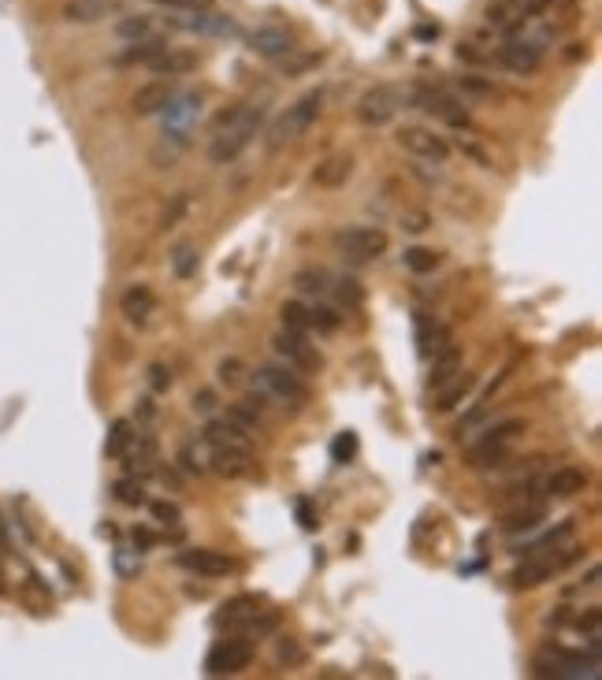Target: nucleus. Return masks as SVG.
Here are the masks:
<instances>
[{
	"mask_svg": "<svg viewBox=\"0 0 602 680\" xmlns=\"http://www.w3.org/2000/svg\"><path fill=\"white\" fill-rule=\"evenodd\" d=\"M350 175H354V157H350V153H335V157H328L324 164H316L313 183L324 186V190H339V186H346Z\"/></svg>",
	"mask_w": 602,
	"mask_h": 680,
	"instance_id": "19",
	"label": "nucleus"
},
{
	"mask_svg": "<svg viewBox=\"0 0 602 680\" xmlns=\"http://www.w3.org/2000/svg\"><path fill=\"white\" fill-rule=\"evenodd\" d=\"M220 628H235V632H249V636H268L279 625V614L275 610H261V602L242 595V599H231L216 617Z\"/></svg>",
	"mask_w": 602,
	"mask_h": 680,
	"instance_id": "4",
	"label": "nucleus"
},
{
	"mask_svg": "<svg viewBox=\"0 0 602 680\" xmlns=\"http://www.w3.org/2000/svg\"><path fill=\"white\" fill-rule=\"evenodd\" d=\"M149 67H153L157 75H186V71H194V67H197V53L164 45V49H160V53L149 60Z\"/></svg>",
	"mask_w": 602,
	"mask_h": 680,
	"instance_id": "23",
	"label": "nucleus"
},
{
	"mask_svg": "<svg viewBox=\"0 0 602 680\" xmlns=\"http://www.w3.org/2000/svg\"><path fill=\"white\" fill-rule=\"evenodd\" d=\"M249 49L264 60H283V56L294 53V38L283 27H257L249 34Z\"/></svg>",
	"mask_w": 602,
	"mask_h": 680,
	"instance_id": "15",
	"label": "nucleus"
},
{
	"mask_svg": "<svg viewBox=\"0 0 602 680\" xmlns=\"http://www.w3.org/2000/svg\"><path fill=\"white\" fill-rule=\"evenodd\" d=\"M171 268H175V275H179V279H190V275L197 272V249L194 246H179L175 253H171Z\"/></svg>",
	"mask_w": 602,
	"mask_h": 680,
	"instance_id": "38",
	"label": "nucleus"
},
{
	"mask_svg": "<svg viewBox=\"0 0 602 680\" xmlns=\"http://www.w3.org/2000/svg\"><path fill=\"white\" fill-rule=\"evenodd\" d=\"M298 521H301V528H305V532H313L316 524H320V521H316V513L309 510V502H298Z\"/></svg>",
	"mask_w": 602,
	"mask_h": 680,
	"instance_id": "49",
	"label": "nucleus"
},
{
	"mask_svg": "<svg viewBox=\"0 0 602 680\" xmlns=\"http://www.w3.org/2000/svg\"><path fill=\"white\" fill-rule=\"evenodd\" d=\"M119 309H123V316H127L131 324H145L149 316L157 313V294L138 283V287L123 290V298H119Z\"/></svg>",
	"mask_w": 602,
	"mask_h": 680,
	"instance_id": "20",
	"label": "nucleus"
},
{
	"mask_svg": "<svg viewBox=\"0 0 602 680\" xmlns=\"http://www.w3.org/2000/svg\"><path fill=\"white\" fill-rule=\"evenodd\" d=\"M149 383H153V391H168V383H171L168 368H164V365L149 368Z\"/></svg>",
	"mask_w": 602,
	"mask_h": 680,
	"instance_id": "47",
	"label": "nucleus"
},
{
	"mask_svg": "<svg viewBox=\"0 0 602 680\" xmlns=\"http://www.w3.org/2000/svg\"><path fill=\"white\" fill-rule=\"evenodd\" d=\"M458 368H461L458 350H439V354H435V365H432L428 383H432V387H443V383H450L454 376H458Z\"/></svg>",
	"mask_w": 602,
	"mask_h": 680,
	"instance_id": "26",
	"label": "nucleus"
},
{
	"mask_svg": "<svg viewBox=\"0 0 602 680\" xmlns=\"http://www.w3.org/2000/svg\"><path fill=\"white\" fill-rule=\"evenodd\" d=\"M157 4L171 12H209L216 0H157Z\"/></svg>",
	"mask_w": 602,
	"mask_h": 680,
	"instance_id": "45",
	"label": "nucleus"
},
{
	"mask_svg": "<svg viewBox=\"0 0 602 680\" xmlns=\"http://www.w3.org/2000/svg\"><path fill=\"white\" fill-rule=\"evenodd\" d=\"M242 372H246V368H242V361H238V357H227V361H220V383H227V387H238V383L246 380Z\"/></svg>",
	"mask_w": 602,
	"mask_h": 680,
	"instance_id": "44",
	"label": "nucleus"
},
{
	"mask_svg": "<svg viewBox=\"0 0 602 680\" xmlns=\"http://www.w3.org/2000/svg\"><path fill=\"white\" fill-rule=\"evenodd\" d=\"M354 454H357V435H354V432L339 435V439L331 443V458L339 461V465H346V461L354 458Z\"/></svg>",
	"mask_w": 602,
	"mask_h": 680,
	"instance_id": "43",
	"label": "nucleus"
},
{
	"mask_svg": "<svg viewBox=\"0 0 602 680\" xmlns=\"http://www.w3.org/2000/svg\"><path fill=\"white\" fill-rule=\"evenodd\" d=\"M406 101V90H398V86H376V90H368L361 101H357V119L368 123V127H383V123H391L398 116V108Z\"/></svg>",
	"mask_w": 602,
	"mask_h": 680,
	"instance_id": "6",
	"label": "nucleus"
},
{
	"mask_svg": "<svg viewBox=\"0 0 602 680\" xmlns=\"http://www.w3.org/2000/svg\"><path fill=\"white\" fill-rule=\"evenodd\" d=\"M264 119V105L257 101H242L235 105L231 112H223L220 116V131H216V142L209 145V160L212 164H231V160L253 142V134L261 127Z\"/></svg>",
	"mask_w": 602,
	"mask_h": 680,
	"instance_id": "1",
	"label": "nucleus"
},
{
	"mask_svg": "<svg viewBox=\"0 0 602 680\" xmlns=\"http://www.w3.org/2000/svg\"><path fill=\"white\" fill-rule=\"evenodd\" d=\"M498 60L510 67L513 75H532V71H539V64H543V49H539L536 41L510 38L498 49Z\"/></svg>",
	"mask_w": 602,
	"mask_h": 680,
	"instance_id": "13",
	"label": "nucleus"
},
{
	"mask_svg": "<svg viewBox=\"0 0 602 680\" xmlns=\"http://www.w3.org/2000/svg\"><path fill=\"white\" fill-rule=\"evenodd\" d=\"M112 495H116V502H123V506H145V487L142 480H116V487H112Z\"/></svg>",
	"mask_w": 602,
	"mask_h": 680,
	"instance_id": "37",
	"label": "nucleus"
},
{
	"mask_svg": "<svg viewBox=\"0 0 602 680\" xmlns=\"http://www.w3.org/2000/svg\"><path fill=\"white\" fill-rule=\"evenodd\" d=\"M487 19H491V27L506 30V34H513V30H521V27H524V19H521L517 12H513L510 0H495V4L487 8Z\"/></svg>",
	"mask_w": 602,
	"mask_h": 680,
	"instance_id": "30",
	"label": "nucleus"
},
{
	"mask_svg": "<svg viewBox=\"0 0 602 680\" xmlns=\"http://www.w3.org/2000/svg\"><path fill=\"white\" fill-rule=\"evenodd\" d=\"M183 209H186V194H183V197H175V205H171V209L164 212V227H175V220L183 216Z\"/></svg>",
	"mask_w": 602,
	"mask_h": 680,
	"instance_id": "51",
	"label": "nucleus"
},
{
	"mask_svg": "<svg viewBox=\"0 0 602 680\" xmlns=\"http://www.w3.org/2000/svg\"><path fill=\"white\" fill-rule=\"evenodd\" d=\"M212 461H216V472L227 476V480H238V476H249V472H253L249 450H212Z\"/></svg>",
	"mask_w": 602,
	"mask_h": 680,
	"instance_id": "25",
	"label": "nucleus"
},
{
	"mask_svg": "<svg viewBox=\"0 0 602 680\" xmlns=\"http://www.w3.org/2000/svg\"><path fill=\"white\" fill-rule=\"evenodd\" d=\"M164 112H168L171 134H179V138H183L186 123H190L194 116H201V97H197V93H186V97H171Z\"/></svg>",
	"mask_w": 602,
	"mask_h": 680,
	"instance_id": "24",
	"label": "nucleus"
},
{
	"mask_svg": "<svg viewBox=\"0 0 602 680\" xmlns=\"http://www.w3.org/2000/svg\"><path fill=\"white\" fill-rule=\"evenodd\" d=\"M149 513H153V521L164 524V528H179V524H183V510H179L175 502H164V498H160V502H153V506H149Z\"/></svg>",
	"mask_w": 602,
	"mask_h": 680,
	"instance_id": "40",
	"label": "nucleus"
},
{
	"mask_svg": "<svg viewBox=\"0 0 602 680\" xmlns=\"http://www.w3.org/2000/svg\"><path fill=\"white\" fill-rule=\"evenodd\" d=\"M253 662V643L246 640H220L212 643V651L205 654V673L209 677H231V673H242Z\"/></svg>",
	"mask_w": 602,
	"mask_h": 680,
	"instance_id": "8",
	"label": "nucleus"
},
{
	"mask_svg": "<svg viewBox=\"0 0 602 680\" xmlns=\"http://www.w3.org/2000/svg\"><path fill=\"white\" fill-rule=\"evenodd\" d=\"M272 346H275V354L283 357L290 368H298V372H316V368L324 365L320 354H316V346L305 339L301 331H287V327H283V331L272 339Z\"/></svg>",
	"mask_w": 602,
	"mask_h": 680,
	"instance_id": "10",
	"label": "nucleus"
},
{
	"mask_svg": "<svg viewBox=\"0 0 602 680\" xmlns=\"http://www.w3.org/2000/svg\"><path fill=\"white\" fill-rule=\"evenodd\" d=\"M131 443H134L131 420H112V428H108V439H105V454H108V458H123Z\"/></svg>",
	"mask_w": 602,
	"mask_h": 680,
	"instance_id": "28",
	"label": "nucleus"
},
{
	"mask_svg": "<svg viewBox=\"0 0 602 680\" xmlns=\"http://www.w3.org/2000/svg\"><path fill=\"white\" fill-rule=\"evenodd\" d=\"M153 454H157L153 435H145L138 450H131V446H127V454H123V458H127V472H149V469H153Z\"/></svg>",
	"mask_w": 602,
	"mask_h": 680,
	"instance_id": "35",
	"label": "nucleus"
},
{
	"mask_svg": "<svg viewBox=\"0 0 602 680\" xmlns=\"http://www.w3.org/2000/svg\"><path fill=\"white\" fill-rule=\"evenodd\" d=\"M279 316H283V327H287V331H301V335L313 331V327H309V305H301V301H283Z\"/></svg>",
	"mask_w": 602,
	"mask_h": 680,
	"instance_id": "34",
	"label": "nucleus"
},
{
	"mask_svg": "<svg viewBox=\"0 0 602 680\" xmlns=\"http://www.w3.org/2000/svg\"><path fill=\"white\" fill-rule=\"evenodd\" d=\"M294 287H298L301 294H328L331 283L324 272H298L294 275Z\"/></svg>",
	"mask_w": 602,
	"mask_h": 680,
	"instance_id": "39",
	"label": "nucleus"
},
{
	"mask_svg": "<svg viewBox=\"0 0 602 680\" xmlns=\"http://www.w3.org/2000/svg\"><path fill=\"white\" fill-rule=\"evenodd\" d=\"M387 246H391V238H387V231H380V227H346V231L335 235V249L357 264L383 257Z\"/></svg>",
	"mask_w": 602,
	"mask_h": 680,
	"instance_id": "5",
	"label": "nucleus"
},
{
	"mask_svg": "<svg viewBox=\"0 0 602 680\" xmlns=\"http://www.w3.org/2000/svg\"><path fill=\"white\" fill-rule=\"evenodd\" d=\"M521 432H528L524 420H502V424H495V428L469 450V465H491V461L506 458V446H510L513 439H521Z\"/></svg>",
	"mask_w": 602,
	"mask_h": 680,
	"instance_id": "9",
	"label": "nucleus"
},
{
	"mask_svg": "<svg viewBox=\"0 0 602 680\" xmlns=\"http://www.w3.org/2000/svg\"><path fill=\"white\" fill-rule=\"evenodd\" d=\"M461 90L476 93V97H495V90H491L487 82H480V79H465V82H461Z\"/></svg>",
	"mask_w": 602,
	"mask_h": 680,
	"instance_id": "50",
	"label": "nucleus"
},
{
	"mask_svg": "<svg viewBox=\"0 0 602 680\" xmlns=\"http://www.w3.org/2000/svg\"><path fill=\"white\" fill-rule=\"evenodd\" d=\"M402 227H406V231H413V235L428 231V212H406V216H402Z\"/></svg>",
	"mask_w": 602,
	"mask_h": 680,
	"instance_id": "46",
	"label": "nucleus"
},
{
	"mask_svg": "<svg viewBox=\"0 0 602 680\" xmlns=\"http://www.w3.org/2000/svg\"><path fill=\"white\" fill-rule=\"evenodd\" d=\"M275 658L283 662V666H301L305 662V647L298 640H279L275 643Z\"/></svg>",
	"mask_w": 602,
	"mask_h": 680,
	"instance_id": "42",
	"label": "nucleus"
},
{
	"mask_svg": "<svg viewBox=\"0 0 602 680\" xmlns=\"http://www.w3.org/2000/svg\"><path fill=\"white\" fill-rule=\"evenodd\" d=\"M249 383H253L257 398L275 402L283 409H301L309 402V383L301 380V372L290 365H261Z\"/></svg>",
	"mask_w": 602,
	"mask_h": 680,
	"instance_id": "2",
	"label": "nucleus"
},
{
	"mask_svg": "<svg viewBox=\"0 0 602 680\" xmlns=\"http://www.w3.org/2000/svg\"><path fill=\"white\" fill-rule=\"evenodd\" d=\"M339 313L328 309V305H309V327L320 331V335H331V331H339Z\"/></svg>",
	"mask_w": 602,
	"mask_h": 680,
	"instance_id": "36",
	"label": "nucleus"
},
{
	"mask_svg": "<svg viewBox=\"0 0 602 680\" xmlns=\"http://www.w3.org/2000/svg\"><path fill=\"white\" fill-rule=\"evenodd\" d=\"M576 625H580V632H584V628H588L591 636H599V610H591L588 617H580V621H576Z\"/></svg>",
	"mask_w": 602,
	"mask_h": 680,
	"instance_id": "52",
	"label": "nucleus"
},
{
	"mask_svg": "<svg viewBox=\"0 0 602 680\" xmlns=\"http://www.w3.org/2000/svg\"><path fill=\"white\" fill-rule=\"evenodd\" d=\"M588 487V472L576 469V465H562V469H554L547 476V495L554 498H573L580 495Z\"/></svg>",
	"mask_w": 602,
	"mask_h": 680,
	"instance_id": "21",
	"label": "nucleus"
},
{
	"mask_svg": "<svg viewBox=\"0 0 602 680\" xmlns=\"http://www.w3.org/2000/svg\"><path fill=\"white\" fill-rule=\"evenodd\" d=\"M398 145L420 160H435V164H446V160H450V145L435 131H428V127H402V131H398Z\"/></svg>",
	"mask_w": 602,
	"mask_h": 680,
	"instance_id": "11",
	"label": "nucleus"
},
{
	"mask_svg": "<svg viewBox=\"0 0 602 680\" xmlns=\"http://www.w3.org/2000/svg\"><path fill=\"white\" fill-rule=\"evenodd\" d=\"M439 261H443V253H435V249L428 246H409L406 249V268L417 275H428L439 268Z\"/></svg>",
	"mask_w": 602,
	"mask_h": 680,
	"instance_id": "31",
	"label": "nucleus"
},
{
	"mask_svg": "<svg viewBox=\"0 0 602 680\" xmlns=\"http://www.w3.org/2000/svg\"><path fill=\"white\" fill-rule=\"evenodd\" d=\"M175 97V90H171L168 79H157V82H145L142 90L134 93V112L138 116H157V112H164L168 108V101Z\"/></svg>",
	"mask_w": 602,
	"mask_h": 680,
	"instance_id": "17",
	"label": "nucleus"
},
{
	"mask_svg": "<svg viewBox=\"0 0 602 680\" xmlns=\"http://www.w3.org/2000/svg\"><path fill=\"white\" fill-rule=\"evenodd\" d=\"M119 8L123 0H64V19L67 23H101Z\"/></svg>",
	"mask_w": 602,
	"mask_h": 680,
	"instance_id": "16",
	"label": "nucleus"
},
{
	"mask_svg": "<svg viewBox=\"0 0 602 680\" xmlns=\"http://www.w3.org/2000/svg\"><path fill=\"white\" fill-rule=\"evenodd\" d=\"M335 298H339V305H346V309H361L365 305V287L357 283V279H350V275H342V279H335Z\"/></svg>",
	"mask_w": 602,
	"mask_h": 680,
	"instance_id": "33",
	"label": "nucleus"
},
{
	"mask_svg": "<svg viewBox=\"0 0 602 680\" xmlns=\"http://www.w3.org/2000/svg\"><path fill=\"white\" fill-rule=\"evenodd\" d=\"M116 34L123 41L153 38V23H149V15H127V19H119V23H116Z\"/></svg>",
	"mask_w": 602,
	"mask_h": 680,
	"instance_id": "32",
	"label": "nucleus"
},
{
	"mask_svg": "<svg viewBox=\"0 0 602 680\" xmlns=\"http://www.w3.org/2000/svg\"><path fill=\"white\" fill-rule=\"evenodd\" d=\"M205 443L212 450H249V432H242L235 420H212L205 428Z\"/></svg>",
	"mask_w": 602,
	"mask_h": 680,
	"instance_id": "18",
	"label": "nucleus"
},
{
	"mask_svg": "<svg viewBox=\"0 0 602 680\" xmlns=\"http://www.w3.org/2000/svg\"><path fill=\"white\" fill-rule=\"evenodd\" d=\"M194 409H197V413H212V409H216V394H212V391H197L194 394Z\"/></svg>",
	"mask_w": 602,
	"mask_h": 680,
	"instance_id": "48",
	"label": "nucleus"
},
{
	"mask_svg": "<svg viewBox=\"0 0 602 680\" xmlns=\"http://www.w3.org/2000/svg\"><path fill=\"white\" fill-rule=\"evenodd\" d=\"M164 45H168V41L157 38V34H153V38H142V41H131V49L119 56V64H149Z\"/></svg>",
	"mask_w": 602,
	"mask_h": 680,
	"instance_id": "29",
	"label": "nucleus"
},
{
	"mask_svg": "<svg viewBox=\"0 0 602 680\" xmlns=\"http://www.w3.org/2000/svg\"><path fill=\"white\" fill-rule=\"evenodd\" d=\"M558 565L562 562H554V558H539V554L536 558H528V562L510 576L513 588H539V584H547L550 576L558 573Z\"/></svg>",
	"mask_w": 602,
	"mask_h": 680,
	"instance_id": "22",
	"label": "nucleus"
},
{
	"mask_svg": "<svg viewBox=\"0 0 602 680\" xmlns=\"http://www.w3.org/2000/svg\"><path fill=\"white\" fill-rule=\"evenodd\" d=\"M320 108H324V93L320 90L298 97V101L287 105V112L272 123V131H268V145L279 149V145H287V142H298L301 134H309V127L320 119Z\"/></svg>",
	"mask_w": 602,
	"mask_h": 680,
	"instance_id": "3",
	"label": "nucleus"
},
{
	"mask_svg": "<svg viewBox=\"0 0 602 680\" xmlns=\"http://www.w3.org/2000/svg\"><path fill=\"white\" fill-rule=\"evenodd\" d=\"M179 565L190 569V573H197V576H209V580L235 573V562H231L227 554H220V550H205V547L183 550V554H179Z\"/></svg>",
	"mask_w": 602,
	"mask_h": 680,
	"instance_id": "14",
	"label": "nucleus"
},
{
	"mask_svg": "<svg viewBox=\"0 0 602 680\" xmlns=\"http://www.w3.org/2000/svg\"><path fill=\"white\" fill-rule=\"evenodd\" d=\"M134 543H138V547H153V532H145V528H134Z\"/></svg>",
	"mask_w": 602,
	"mask_h": 680,
	"instance_id": "53",
	"label": "nucleus"
},
{
	"mask_svg": "<svg viewBox=\"0 0 602 680\" xmlns=\"http://www.w3.org/2000/svg\"><path fill=\"white\" fill-rule=\"evenodd\" d=\"M171 27L179 30H190V34H212V38H231V34H238V27L227 19V15H212L209 12H179L171 15Z\"/></svg>",
	"mask_w": 602,
	"mask_h": 680,
	"instance_id": "12",
	"label": "nucleus"
},
{
	"mask_svg": "<svg viewBox=\"0 0 602 680\" xmlns=\"http://www.w3.org/2000/svg\"><path fill=\"white\" fill-rule=\"evenodd\" d=\"M406 101H413L417 108L432 112V116H439L443 123H450V127H469V108L461 105V101H454V97H450V93H443V90L413 86V90H406Z\"/></svg>",
	"mask_w": 602,
	"mask_h": 680,
	"instance_id": "7",
	"label": "nucleus"
},
{
	"mask_svg": "<svg viewBox=\"0 0 602 680\" xmlns=\"http://www.w3.org/2000/svg\"><path fill=\"white\" fill-rule=\"evenodd\" d=\"M543 521V510L539 506H528V510H517L506 517V532H524V528H536Z\"/></svg>",
	"mask_w": 602,
	"mask_h": 680,
	"instance_id": "41",
	"label": "nucleus"
},
{
	"mask_svg": "<svg viewBox=\"0 0 602 680\" xmlns=\"http://www.w3.org/2000/svg\"><path fill=\"white\" fill-rule=\"evenodd\" d=\"M472 383H476V380H472V376H458V380L450 383V387H446V383H443L446 391L439 394V398H435V402H432V409H435V413H450V409L458 406L461 398H469Z\"/></svg>",
	"mask_w": 602,
	"mask_h": 680,
	"instance_id": "27",
	"label": "nucleus"
}]
</instances>
